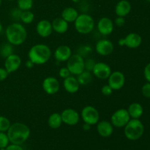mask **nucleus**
Returning <instances> with one entry per match:
<instances>
[{
  "instance_id": "nucleus-1",
  "label": "nucleus",
  "mask_w": 150,
  "mask_h": 150,
  "mask_svg": "<svg viewBox=\"0 0 150 150\" xmlns=\"http://www.w3.org/2000/svg\"><path fill=\"white\" fill-rule=\"evenodd\" d=\"M7 134L10 143L21 145L29 138L30 129L23 123L16 122L10 125Z\"/></svg>"
},
{
  "instance_id": "nucleus-2",
  "label": "nucleus",
  "mask_w": 150,
  "mask_h": 150,
  "mask_svg": "<svg viewBox=\"0 0 150 150\" xmlns=\"http://www.w3.org/2000/svg\"><path fill=\"white\" fill-rule=\"evenodd\" d=\"M5 35L9 43L13 45H20L26 41L27 32L21 23L15 22L7 26Z\"/></svg>"
},
{
  "instance_id": "nucleus-3",
  "label": "nucleus",
  "mask_w": 150,
  "mask_h": 150,
  "mask_svg": "<svg viewBox=\"0 0 150 150\" xmlns=\"http://www.w3.org/2000/svg\"><path fill=\"white\" fill-rule=\"evenodd\" d=\"M51 57V48L45 44H36L29 49L28 57L35 64H43Z\"/></svg>"
},
{
  "instance_id": "nucleus-4",
  "label": "nucleus",
  "mask_w": 150,
  "mask_h": 150,
  "mask_svg": "<svg viewBox=\"0 0 150 150\" xmlns=\"http://www.w3.org/2000/svg\"><path fill=\"white\" fill-rule=\"evenodd\" d=\"M124 127L125 136L130 141L139 139L143 136L144 132V126L139 119H130Z\"/></svg>"
},
{
  "instance_id": "nucleus-5",
  "label": "nucleus",
  "mask_w": 150,
  "mask_h": 150,
  "mask_svg": "<svg viewBox=\"0 0 150 150\" xmlns=\"http://www.w3.org/2000/svg\"><path fill=\"white\" fill-rule=\"evenodd\" d=\"M75 28L79 33L86 35L92 32L95 27V21L89 14L82 13L79 15L74 21Z\"/></svg>"
},
{
  "instance_id": "nucleus-6",
  "label": "nucleus",
  "mask_w": 150,
  "mask_h": 150,
  "mask_svg": "<svg viewBox=\"0 0 150 150\" xmlns=\"http://www.w3.org/2000/svg\"><path fill=\"white\" fill-rule=\"evenodd\" d=\"M67 67L73 75H79L84 70V59L79 54H72L67 61Z\"/></svg>"
},
{
  "instance_id": "nucleus-7",
  "label": "nucleus",
  "mask_w": 150,
  "mask_h": 150,
  "mask_svg": "<svg viewBox=\"0 0 150 150\" xmlns=\"http://www.w3.org/2000/svg\"><path fill=\"white\" fill-rule=\"evenodd\" d=\"M81 117L83 122L90 125H97L100 120V114L97 108L92 105H86L82 109Z\"/></svg>"
},
{
  "instance_id": "nucleus-8",
  "label": "nucleus",
  "mask_w": 150,
  "mask_h": 150,
  "mask_svg": "<svg viewBox=\"0 0 150 150\" xmlns=\"http://www.w3.org/2000/svg\"><path fill=\"white\" fill-rule=\"evenodd\" d=\"M130 120L128 111L125 108H120L112 114L111 122L113 126L117 128L124 127Z\"/></svg>"
},
{
  "instance_id": "nucleus-9",
  "label": "nucleus",
  "mask_w": 150,
  "mask_h": 150,
  "mask_svg": "<svg viewBox=\"0 0 150 150\" xmlns=\"http://www.w3.org/2000/svg\"><path fill=\"white\" fill-rule=\"evenodd\" d=\"M142 38L139 34L131 32L129 33L125 38L119 40L118 44L120 46H127L129 48H136L141 45Z\"/></svg>"
},
{
  "instance_id": "nucleus-10",
  "label": "nucleus",
  "mask_w": 150,
  "mask_h": 150,
  "mask_svg": "<svg viewBox=\"0 0 150 150\" xmlns=\"http://www.w3.org/2000/svg\"><path fill=\"white\" fill-rule=\"evenodd\" d=\"M125 83V75L120 71H114L108 78V84L113 90H120L124 86Z\"/></svg>"
},
{
  "instance_id": "nucleus-11",
  "label": "nucleus",
  "mask_w": 150,
  "mask_h": 150,
  "mask_svg": "<svg viewBox=\"0 0 150 150\" xmlns=\"http://www.w3.org/2000/svg\"><path fill=\"white\" fill-rule=\"evenodd\" d=\"M62 123L67 125L73 126L79 123L80 120V115L79 112L73 108H66L61 113Z\"/></svg>"
},
{
  "instance_id": "nucleus-12",
  "label": "nucleus",
  "mask_w": 150,
  "mask_h": 150,
  "mask_svg": "<svg viewBox=\"0 0 150 150\" xmlns=\"http://www.w3.org/2000/svg\"><path fill=\"white\" fill-rule=\"evenodd\" d=\"M42 89L48 95H55L60 88L59 82L54 77H47L42 81Z\"/></svg>"
},
{
  "instance_id": "nucleus-13",
  "label": "nucleus",
  "mask_w": 150,
  "mask_h": 150,
  "mask_svg": "<svg viewBox=\"0 0 150 150\" xmlns=\"http://www.w3.org/2000/svg\"><path fill=\"white\" fill-rule=\"evenodd\" d=\"M111 73V67L104 62H96L92 70L93 76L100 79H108Z\"/></svg>"
},
{
  "instance_id": "nucleus-14",
  "label": "nucleus",
  "mask_w": 150,
  "mask_h": 150,
  "mask_svg": "<svg viewBox=\"0 0 150 150\" xmlns=\"http://www.w3.org/2000/svg\"><path fill=\"white\" fill-rule=\"evenodd\" d=\"M114 49L113 42L106 39L100 40L95 45V51L101 56L110 55L114 51Z\"/></svg>"
},
{
  "instance_id": "nucleus-15",
  "label": "nucleus",
  "mask_w": 150,
  "mask_h": 150,
  "mask_svg": "<svg viewBox=\"0 0 150 150\" xmlns=\"http://www.w3.org/2000/svg\"><path fill=\"white\" fill-rule=\"evenodd\" d=\"M21 65V59L17 54H11L5 59L4 68L7 70L9 74L14 73L19 69Z\"/></svg>"
},
{
  "instance_id": "nucleus-16",
  "label": "nucleus",
  "mask_w": 150,
  "mask_h": 150,
  "mask_svg": "<svg viewBox=\"0 0 150 150\" xmlns=\"http://www.w3.org/2000/svg\"><path fill=\"white\" fill-rule=\"evenodd\" d=\"M114 23L111 18L103 17L99 20L98 23V30L101 35H109L114 31Z\"/></svg>"
},
{
  "instance_id": "nucleus-17",
  "label": "nucleus",
  "mask_w": 150,
  "mask_h": 150,
  "mask_svg": "<svg viewBox=\"0 0 150 150\" xmlns=\"http://www.w3.org/2000/svg\"><path fill=\"white\" fill-rule=\"evenodd\" d=\"M37 33L42 38H48L52 34L53 28L51 22L48 20H41L37 23Z\"/></svg>"
},
{
  "instance_id": "nucleus-18",
  "label": "nucleus",
  "mask_w": 150,
  "mask_h": 150,
  "mask_svg": "<svg viewBox=\"0 0 150 150\" xmlns=\"http://www.w3.org/2000/svg\"><path fill=\"white\" fill-rule=\"evenodd\" d=\"M54 58L58 62H67L72 56L71 48L66 45H61L57 47L54 51Z\"/></svg>"
},
{
  "instance_id": "nucleus-19",
  "label": "nucleus",
  "mask_w": 150,
  "mask_h": 150,
  "mask_svg": "<svg viewBox=\"0 0 150 150\" xmlns=\"http://www.w3.org/2000/svg\"><path fill=\"white\" fill-rule=\"evenodd\" d=\"M97 131L101 137L108 138L113 134L114 126L110 122L103 120L101 122H98L97 124Z\"/></svg>"
},
{
  "instance_id": "nucleus-20",
  "label": "nucleus",
  "mask_w": 150,
  "mask_h": 150,
  "mask_svg": "<svg viewBox=\"0 0 150 150\" xmlns=\"http://www.w3.org/2000/svg\"><path fill=\"white\" fill-rule=\"evenodd\" d=\"M80 83L78 81L77 79L74 76H70L63 81V86L66 92L70 94H74L79 90Z\"/></svg>"
},
{
  "instance_id": "nucleus-21",
  "label": "nucleus",
  "mask_w": 150,
  "mask_h": 150,
  "mask_svg": "<svg viewBox=\"0 0 150 150\" xmlns=\"http://www.w3.org/2000/svg\"><path fill=\"white\" fill-rule=\"evenodd\" d=\"M131 4L127 0H120L115 6V13L120 17H125L131 11Z\"/></svg>"
},
{
  "instance_id": "nucleus-22",
  "label": "nucleus",
  "mask_w": 150,
  "mask_h": 150,
  "mask_svg": "<svg viewBox=\"0 0 150 150\" xmlns=\"http://www.w3.org/2000/svg\"><path fill=\"white\" fill-rule=\"evenodd\" d=\"M68 23L62 18H57L51 22L53 30L59 34H64L68 30Z\"/></svg>"
},
{
  "instance_id": "nucleus-23",
  "label": "nucleus",
  "mask_w": 150,
  "mask_h": 150,
  "mask_svg": "<svg viewBox=\"0 0 150 150\" xmlns=\"http://www.w3.org/2000/svg\"><path fill=\"white\" fill-rule=\"evenodd\" d=\"M127 111L132 119H140L143 115L144 108L142 105L139 103H133L129 105Z\"/></svg>"
},
{
  "instance_id": "nucleus-24",
  "label": "nucleus",
  "mask_w": 150,
  "mask_h": 150,
  "mask_svg": "<svg viewBox=\"0 0 150 150\" xmlns=\"http://www.w3.org/2000/svg\"><path fill=\"white\" fill-rule=\"evenodd\" d=\"M79 13L74 7H66L62 12V18L67 23H72L76 21L79 16Z\"/></svg>"
},
{
  "instance_id": "nucleus-25",
  "label": "nucleus",
  "mask_w": 150,
  "mask_h": 150,
  "mask_svg": "<svg viewBox=\"0 0 150 150\" xmlns=\"http://www.w3.org/2000/svg\"><path fill=\"white\" fill-rule=\"evenodd\" d=\"M62 124V120L61 114L59 113H54L51 114L48 117V125L51 128L58 129L61 127Z\"/></svg>"
},
{
  "instance_id": "nucleus-26",
  "label": "nucleus",
  "mask_w": 150,
  "mask_h": 150,
  "mask_svg": "<svg viewBox=\"0 0 150 150\" xmlns=\"http://www.w3.org/2000/svg\"><path fill=\"white\" fill-rule=\"evenodd\" d=\"M80 83V85H88L93 81V75L92 72L87 71V70H83L81 73L78 75V77L76 78Z\"/></svg>"
},
{
  "instance_id": "nucleus-27",
  "label": "nucleus",
  "mask_w": 150,
  "mask_h": 150,
  "mask_svg": "<svg viewBox=\"0 0 150 150\" xmlns=\"http://www.w3.org/2000/svg\"><path fill=\"white\" fill-rule=\"evenodd\" d=\"M13 54V45L9 42L4 43L0 46V55L1 57L6 59L7 57Z\"/></svg>"
},
{
  "instance_id": "nucleus-28",
  "label": "nucleus",
  "mask_w": 150,
  "mask_h": 150,
  "mask_svg": "<svg viewBox=\"0 0 150 150\" xmlns=\"http://www.w3.org/2000/svg\"><path fill=\"white\" fill-rule=\"evenodd\" d=\"M35 19V15L30 10H24L22 11L21 16V21L23 23L26 24H30L33 22Z\"/></svg>"
},
{
  "instance_id": "nucleus-29",
  "label": "nucleus",
  "mask_w": 150,
  "mask_h": 150,
  "mask_svg": "<svg viewBox=\"0 0 150 150\" xmlns=\"http://www.w3.org/2000/svg\"><path fill=\"white\" fill-rule=\"evenodd\" d=\"M18 7L24 11V10H30L34 4V0H17Z\"/></svg>"
},
{
  "instance_id": "nucleus-30",
  "label": "nucleus",
  "mask_w": 150,
  "mask_h": 150,
  "mask_svg": "<svg viewBox=\"0 0 150 150\" xmlns=\"http://www.w3.org/2000/svg\"><path fill=\"white\" fill-rule=\"evenodd\" d=\"M10 121L4 116H0V132H7L10 127Z\"/></svg>"
},
{
  "instance_id": "nucleus-31",
  "label": "nucleus",
  "mask_w": 150,
  "mask_h": 150,
  "mask_svg": "<svg viewBox=\"0 0 150 150\" xmlns=\"http://www.w3.org/2000/svg\"><path fill=\"white\" fill-rule=\"evenodd\" d=\"M78 54H79L80 56H81L83 59L85 57H88L91 53L92 52V47L89 46V45H82L80 48L78 49Z\"/></svg>"
},
{
  "instance_id": "nucleus-32",
  "label": "nucleus",
  "mask_w": 150,
  "mask_h": 150,
  "mask_svg": "<svg viewBox=\"0 0 150 150\" xmlns=\"http://www.w3.org/2000/svg\"><path fill=\"white\" fill-rule=\"evenodd\" d=\"M10 141L5 132H0V149L6 148L9 145Z\"/></svg>"
},
{
  "instance_id": "nucleus-33",
  "label": "nucleus",
  "mask_w": 150,
  "mask_h": 150,
  "mask_svg": "<svg viewBox=\"0 0 150 150\" xmlns=\"http://www.w3.org/2000/svg\"><path fill=\"white\" fill-rule=\"evenodd\" d=\"M95 64H96V62L92 59H84V70L89 72H92Z\"/></svg>"
},
{
  "instance_id": "nucleus-34",
  "label": "nucleus",
  "mask_w": 150,
  "mask_h": 150,
  "mask_svg": "<svg viewBox=\"0 0 150 150\" xmlns=\"http://www.w3.org/2000/svg\"><path fill=\"white\" fill-rule=\"evenodd\" d=\"M22 10L21 9H19L18 7L17 8H14L11 10L10 12V16H11L12 18L14 21H21V16Z\"/></svg>"
},
{
  "instance_id": "nucleus-35",
  "label": "nucleus",
  "mask_w": 150,
  "mask_h": 150,
  "mask_svg": "<svg viewBox=\"0 0 150 150\" xmlns=\"http://www.w3.org/2000/svg\"><path fill=\"white\" fill-rule=\"evenodd\" d=\"M142 95L146 98H150V83L147 82L143 85L142 88Z\"/></svg>"
},
{
  "instance_id": "nucleus-36",
  "label": "nucleus",
  "mask_w": 150,
  "mask_h": 150,
  "mask_svg": "<svg viewBox=\"0 0 150 150\" xmlns=\"http://www.w3.org/2000/svg\"><path fill=\"white\" fill-rule=\"evenodd\" d=\"M70 72L69 71V70L67 69V67H62V68H60L59 71V75L60 77L62 78V79H66V78L69 77V76H70Z\"/></svg>"
},
{
  "instance_id": "nucleus-37",
  "label": "nucleus",
  "mask_w": 150,
  "mask_h": 150,
  "mask_svg": "<svg viewBox=\"0 0 150 150\" xmlns=\"http://www.w3.org/2000/svg\"><path fill=\"white\" fill-rule=\"evenodd\" d=\"M113 89L111 86L108 84L104 85L103 86V87L101 88V92L103 95H105V96H108V95H111V94L113 93Z\"/></svg>"
},
{
  "instance_id": "nucleus-38",
  "label": "nucleus",
  "mask_w": 150,
  "mask_h": 150,
  "mask_svg": "<svg viewBox=\"0 0 150 150\" xmlns=\"http://www.w3.org/2000/svg\"><path fill=\"white\" fill-rule=\"evenodd\" d=\"M114 23L116 26H118V27H122V26H123L125 24V17L117 16L115 18V20H114Z\"/></svg>"
},
{
  "instance_id": "nucleus-39",
  "label": "nucleus",
  "mask_w": 150,
  "mask_h": 150,
  "mask_svg": "<svg viewBox=\"0 0 150 150\" xmlns=\"http://www.w3.org/2000/svg\"><path fill=\"white\" fill-rule=\"evenodd\" d=\"M9 73L4 67H0V81L5 80L8 76Z\"/></svg>"
},
{
  "instance_id": "nucleus-40",
  "label": "nucleus",
  "mask_w": 150,
  "mask_h": 150,
  "mask_svg": "<svg viewBox=\"0 0 150 150\" xmlns=\"http://www.w3.org/2000/svg\"><path fill=\"white\" fill-rule=\"evenodd\" d=\"M144 78L147 82L150 83V63L147 64L145 67L144 70Z\"/></svg>"
},
{
  "instance_id": "nucleus-41",
  "label": "nucleus",
  "mask_w": 150,
  "mask_h": 150,
  "mask_svg": "<svg viewBox=\"0 0 150 150\" xmlns=\"http://www.w3.org/2000/svg\"><path fill=\"white\" fill-rule=\"evenodd\" d=\"M5 150H24V149L21 147V145L11 144H9L8 146L5 148Z\"/></svg>"
},
{
  "instance_id": "nucleus-42",
  "label": "nucleus",
  "mask_w": 150,
  "mask_h": 150,
  "mask_svg": "<svg viewBox=\"0 0 150 150\" xmlns=\"http://www.w3.org/2000/svg\"><path fill=\"white\" fill-rule=\"evenodd\" d=\"M25 65H26V67H27L28 69H32V67H34V65H35V64H34L30 59H28L27 61L26 62V63H25Z\"/></svg>"
},
{
  "instance_id": "nucleus-43",
  "label": "nucleus",
  "mask_w": 150,
  "mask_h": 150,
  "mask_svg": "<svg viewBox=\"0 0 150 150\" xmlns=\"http://www.w3.org/2000/svg\"><path fill=\"white\" fill-rule=\"evenodd\" d=\"M90 127H91L90 125L84 123V125H83V128L84 130H89V129H90Z\"/></svg>"
},
{
  "instance_id": "nucleus-44",
  "label": "nucleus",
  "mask_w": 150,
  "mask_h": 150,
  "mask_svg": "<svg viewBox=\"0 0 150 150\" xmlns=\"http://www.w3.org/2000/svg\"><path fill=\"white\" fill-rule=\"evenodd\" d=\"M1 31H2V24H1V22L0 21V33L1 32Z\"/></svg>"
},
{
  "instance_id": "nucleus-45",
  "label": "nucleus",
  "mask_w": 150,
  "mask_h": 150,
  "mask_svg": "<svg viewBox=\"0 0 150 150\" xmlns=\"http://www.w3.org/2000/svg\"><path fill=\"white\" fill-rule=\"evenodd\" d=\"M1 3H2V0H0V6L1 5Z\"/></svg>"
},
{
  "instance_id": "nucleus-46",
  "label": "nucleus",
  "mask_w": 150,
  "mask_h": 150,
  "mask_svg": "<svg viewBox=\"0 0 150 150\" xmlns=\"http://www.w3.org/2000/svg\"><path fill=\"white\" fill-rule=\"evenodd\" d=\"M7 1H15V0H7Z\"/></svg>"
},
{
  "instance_id": "nucleus-47",
  "label": "nucleus",
  "mask_w": 150,
  "mask_h": 150,
  "mask_svg": "<svg viewBox=\"0 0 150 150\" xmlns=\"http://www.w3.org/2000/svg\"><path fill=\"white\" fill-rule=\"evenodd\" d=\"M146 1H149V2H150V0H146Z\"/></svg>"
},
{
  "instance_id": "nucleus-48",
  "label": "nucleus",
  "mask_w": 150,
  "mask_h": 150,
  "mask_svg": "<svg viewBox=\"0 0 150 150\" xmlns=\"http://www.w3.org/2000/svg\"><path fill=\"white\" fill-rule=\"evenodd\" d=\"M102 150H107V149H102Z\"/></svg>"
}]
</instances>
